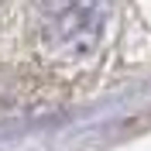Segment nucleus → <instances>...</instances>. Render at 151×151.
Masks as SVG:
<instances>
[{
    "instance_id": "obj_1",
    "label": "nucleus",
    "mask_w": 151,
    "mask_h": 151,
    "mask_svg": "<svg viewBox=\"0 0 151 151\" xmlns=\"http://www.w3.org/2000/svg\"><path fill=\"white\" fill-rule=\"evenodd\" d=\"M113 0H45L41 41L55 58H89L103 41V28Z\"/></svg>"
}]
</instances>
